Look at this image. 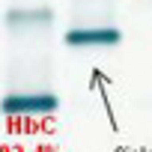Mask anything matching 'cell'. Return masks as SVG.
Returning <instances> with one entry per match:
<instances>
[{
	"label": "cell",
	"instance_id": "cell-1",
	"mask_svg": "<svg viewBox=\"0 0 152 152\" xmlns=\"http://www.w3.org/2000/svg\"><path fill=\"white\" fill-rule=\"evenodd\" d=\"M122 39V33L116 27H78L66 33V45L72 48H107L116 45Z\"/></svg>",
	"mask_w": 152,
	"mask_h": 152
},
{
	"label": "cell",
	"instance_id": "cell-2",
	"mask_svg": "<svg viewBox=\"0 0 152 152\" xmlns=\"http://www.w3.org/2000/svg\"><path fill=\"white\" fill-rule=\"evenodd\" d=\"M57 107V99L54 96H39V93H21V96H9L3 102V110L6 113H48Z\"/></svg>",
	"mask_w": 152,
	"mask_h": 152
},
{
	"label": "cell",
	"instance_id": "cell-3",
	"mask_svg": "<svg viewBox=\"0 0 152 152\" xmlns=\"http://www.w3.org/2000/svg\"><path fill=\"white\" fill-rule=\"evenodd\" d=\"M9 21L24 27L27 21H51V12H42V9H36V12H9Z\"/></svg>",
	"mask_w": 152,
	"mask_h": 152
}]
</instances>
